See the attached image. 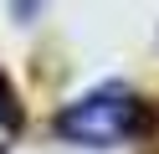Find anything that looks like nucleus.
I'll use <instances>...</instances> for the list:
<instances>
[{"label":"nucleus","mask_w":159,"mask_h":154,"mask_svg":"<svg viewBox=\"0 0 159 154\" xmlns=\"http://www.w3.org/2000/svg\"><path fill=\"white\" fill-rule=\"evenodd\" d=\"M144 128H149V108L123 82L93 87V92H82L77 103H67L57 113V133L67 144H82V149H113V144L139 139Z\"/></svg>","instance_id":"nucleus-1"},{"label":"nucleus","mask_w":159,"mask_h":154,"mask_svg":"<svg viewBox=\"0 0 159 154\" xmlns=\"http://www.w3.org/2000/svg\"><path fill=\"white\" fill-rule=\"evenodd\" d=\"M16 133H21V103L11 92V77L0 72V154L16 144Z\"/></svg>","instance_id":"nucleus-2"}]
</instances>
